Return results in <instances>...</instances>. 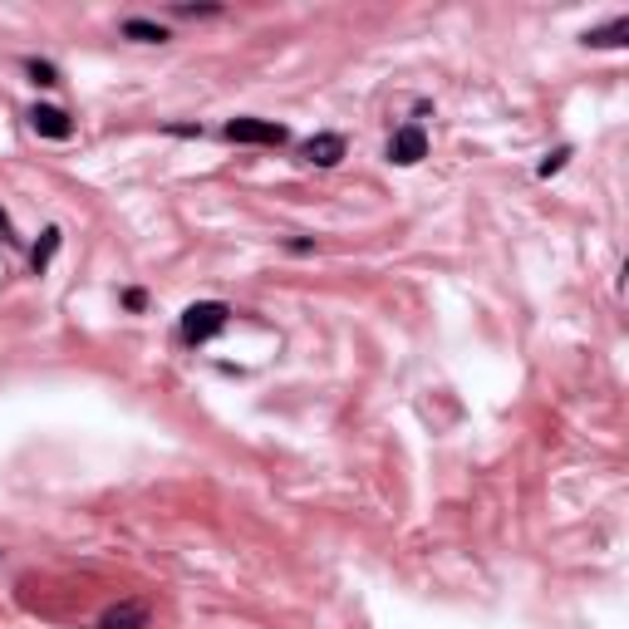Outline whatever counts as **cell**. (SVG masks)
Listing matches in <instances>:
<instances>
[{"label":"cell","instance_id":"8","mask_svg":"<svg viewBox=\"0 0 629 629\" xmlns=\"http://www.w3.org/2000/svg\"><path fill=\"white\" fill-rule=\"evenodd\" d=\"M123 35L128 40H138V45H168V25H158V20H143V15H133V20H123Z\"/></svg>","mask_w":629,"mask_h":629},{"label":"cell","instance_id":"2","mask_svg":"<svg viewBox=\"0 0 629 629\" xmlns=\"http://www.w3.org/2000/svg\"><path fill=\"white\" fill-rule=\"evenodd\" d=\"M222 138L227 143H256V148H281L290 133L286 123H271V118H231L222 128Z\"/></svg>","mask_w":629,"mask_h":629},{"label":"cell","instance_id":"4","mask_svg":"<svg viewBox=\"0 0 629 629\" xmlns=\"http://www.w3.org/2000/svg\"><path fill=\"white\" fill-rule=\"evenodd\" d=\"M300 158H305L310 168H335L344 158V138L340 133H315V138L300 143Z\"/></svg>","mask_w":629,"mask_h":629},{"label":"cell","instance_id":"1","mask_svg":"<svg viewBox=\"0 0 629 629\" xmlns=\"http://www.w3.org/2000/svg\"><path fill=\"white\" fill-rule=\"evenodd\" d=\"M227 320H231L227 300H197V305H187V310H182V340H187V344L217 340V335L227 330Z\"/></svg>","mask_w":629,"mask_h":629},{"label":"cell","instance_id":"10","mask_svg":"<svg viewBox=\"0 0 629 629\" xmlns=\"http://www.w3.org/2000/svg\"><path fill=\"white\" fill-rule=\"evenodd\" d=\"M25 74H30L40 89H55V84H59V69L50 64V59H25Z\"/></svg>","mask_w":629,"mask_h":629},{"label":"cell","instance_id":"6","mask_svg":"<svg viewBox=\"0 0 629 629\" xmlns=\"http://www.w3.org/2000/svg\"><path fill=\"white\" fill-rule=\"evenodd\" d=\"M580 45H590V50H625L629 45V15H615V20L600 25V30H585Z\"/></svg>","mask_w":629,"mask_h":629},{"label":"cell","instance_id":"5","mask_svg":"<svg viewBox=\"0 0 629 629\" xmlns=\"http://www.w3.org/2000/svg\"><path fill=\"white\" fill-rule=\"evenodd\" d=\"M30 128H35L40 138H55V143H64V138L74 133L69 114H64V109H55V104H35V109H30Z\"/></svg>","mask_w":629,"mask_h":629},{"label":"cell","instance_id":"9","mask_svg":"<svg viewBox=\"0 0 629 629\" xmlns=\"http://www.w3.org/2000/svg\"><path fill=\"white\" fill-rule=\"evenodd\" d=\"M55 251H59V227H50V231H45V241L30 251V266H35V271H45V266L55 261Z\"/></svg>","mask_w":629,"mask_h":629},{"label":"cell","instance_id":"11","mask_svg":"<svg viewBox=\"0 0 629 629\" xmlns=\"http://www.w3.org/2000/svg\"><path fill=\"white\" fill-rule=\"evenodd\" d=\"M566 158H571V148H556V153H546V158H541V177H551V172H561L566 168Z\"/></svg>","mask_w":629,"mask_h":629},{"label":"cell","instance_id":"3","mask_svg":"<svg viewBox=\"0 0 629 629\" xmlns=\"http://www.w3.org/2000/svg\"><path fill=\"white\" fill-rule=\"evenodd\" d=\"M423 158H428V133H423V123H403L399 133L389 138V163L413 168V163H423Z\"/></svg>","mask_w":629,"mask_h":629},{"label":"cell","instance_id":"13","mask_svg":"<svg viewBox=\"0 0 629 629\" xmlns=\"http://www.w3.org/2000/svg\"><path fill=\"white\" fill-rule=\"evenodd\" d=\"M123 305H128V310H143V305H148V295H143V290H128V295H123Z\"/></svg>","mask_w":629,"mask_h":629},{"label":"cell","instance_id":"12","mask_svg":"<svg viewBox=\"0 0 629 629\" xmlns=\"http://www.w3.org/2000/svg\"><path fill=\"white\" fill-rule=\"evenodd\" d=\"M172 10H177V15H217L222 5H172Z\"/></svg>","mask_w":629,"mask_h":629},{"label":"cell","instance_id":"7","mask_svg":"<svg viewBox=\"0 0 629 629\" xmlns=\"http://www.w3.org/2000/svg\"><path fill=\"white\" fill-rule=\"evenodd\" d=\"M99 629H148V605H138V600L109 605V610L99 615Z\"/></svg>","mask_w":629,"mask_h":629},{"label":"cell","instance_id":"14","mask_svg":"<svg viewBox=\"0 0 629 629\" xmlns=\"http://www.w3.org/2000/svg\"><path fill=\"white\" fill-rule=\"evenodd\" d=\"M0 231H5V212H0Z\"/></svg>","mask_w":629,"mask_h":629}]
</instances>
